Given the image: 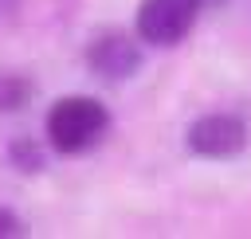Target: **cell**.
Returning a JSON list of instances; mask_svg holds the SVG:
<instances>
[{
	"label": "cell",
	"mask_w": 251,
	"mask_h": 239,
	"mask_svg": "<svg viewBox=\"0 0 251 239\" xmlns=\"http://www.w3.org/2000/svg\"><path fill=\"white\" fill-rule=\"evenodd\" d=\"M110 129V110L90 94H67L47 110V141L55 153H86Z\"/></svg>",
	"instance_id": "1"
},
{
	"label": "cell",
	"mask_w": 251,
	"mask_h": 239,
	"mask_svg": "<svg viewBox=\"0 0 251 239\" xmlns=\"http://www.w3.org/2000/svg\"><path fill=\"white\" fill-rule=\"evenodd\" d=\"M204 0H141L137 8V39L153 43V47H176L196 16H200Z\"/></svg>",
	"instance_id": "2"
},
{
	"label": "cell",
	"mask_w": 251,
	"mask_h": 239,
	"mask_svg": "<svg viewBox=\"0 0 251 239\" xmlns=\"http://www.w3.org/2000/svg\"><path fill=\"white\" fill-rule=\"evenodd\" d=\"M184 145L188 153L196 157H208V161H227V157H239L243 145H247V125L235 118V114H204L188 125L184 133Z\"/></svg>",
	"instance_id": "3"
},
{
	"label": "cell",
	"mask_w": 251,
	"mask_h": 239,
	"mask_svg": "<svg viewBox=\"0 0 251 239\" xmlns=\"http://www.w3.org/2000/svg\"><path fill=\"white\" fill-rule=\"evenodd\" d=\"M86 67L106 82H126L141 71V47L137 39H129V31L106 27L86 43Z\"/></svg>",
	"instance_id": "4"
},
{
	"label": "cell",
	"mask_w": 251,
	"mask_h": 239,
	"mask_svg": "<svg viewBox=\"0 0 251 239\" xmlns=\"http://www.w3.org/2000/svg\"><path fill=\"white\" fill-rule=\"evenodd\" d=\"M27 98H31V78L0 71V114H16Z\"/></svg>",
	"instance_id": "5"
},
{
	"label": "cell",
	"mask_w": 251,
	"mask_h": 239,
	"mask_svg": "<svg viewBox=\"0 0 251 239\" xmlns=\"http://www.w3.org/2000/svg\"><path fill=\"white\" fill-rule=\"evenodd\" d=\"M8 157H12V165H16L20 172H39V168H43V157H39V149H35L31 137H16V141L8 145Z\"/></svg>",
	"instance_id": "6"
},
{
	"label": "cell",
	"mask_w": 251,
	"mask_h": 239,
	"mask_svg": "<svg viewBox=\"0 0 251 239\" xmlns=\"http://www.w3.org/2000/svg\"><path fill=\"white\" fill-rule=\"evenodd\" d=\"M20 231H24L20 215H16V212H8V208L0 204V239H4V235H20Z\"/></svg>",
	"instance_id": "7"
},
{
	"label": "cell",
	"mask_w": 251,
	"mask_h": 239,
	"mask_svg": "<svg viewBox=\"0 0 251 239\" xmlns=\"http://www.w3.org/2000/svg\"><path fill=\"white\" fill-rule=\"evenodd\" d=\"M12 8H16V0H0V16H12Z\"/></svg>",
	"instance_id": "8"
},
{
	"label": "cell",
	"mask_w": 251,
	"mask_h": 239,
	"mask_svg": "<svg viewBox=\"0 0 251 239\" xmlns=\"http://www.w3.org/2000/svg\"><path fill=\"white\" fill-rule=\"evenodd\" d=\"M212 4H220V0H212Z\"/></svg>",
	"instance_id": "9"
}]
</instances>
